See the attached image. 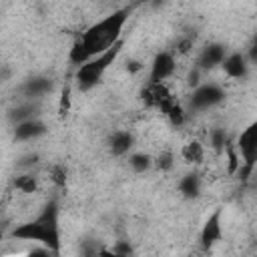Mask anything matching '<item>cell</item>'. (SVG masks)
Here are the masks:
<instances>
[{"mask_svg":"<svg viewBox=\"0 0 257 257\" xmlns=\"http://www.w3.org/2000/svg\"><path fill=\"white\" fill-rule=\"evenodd\" d=\"M50 90H52V80L46 78V76H34V78H28V80L20 86V92H22L28 100L40 98V96L48 94Z\"/></svg>","mask_w":257,"mask_h":257,"instance_id":"cell-12","label":"cell"},{"mask_svg":"<svg viewBox=\"0 0 257 257\" xmlns=\"http://www.w3.org/2000/svg\"><path fill=\"white\" fill-rule=\"evenodd\" d=\"M135 145V137L131 131H114L108 139V149L112 157H122L126 155Z\"/></svg>","mask_w":257,"mask_h":257,"instance_id":"cell-13","label":"cell"},{"mask_svg":"<svg viewBox=\"0 0 257 257\" xmlns=\"http://www.w3.org/2000/svg\"><path fill=\"white\" fill-rule=\"evenodd\" d=\"M108 253H110V255H131V253H133V247L128 245V241H126V243H124V241H118Z\"/></svg>","mask_w":257,"mask_h":257,"instance_id":"cell-24","label":"cell"},{"mask_svg":"<svg viewBox=\"0 0 257 257\" xmlns=\"http://www.w3.org/2000/svg\"><path fill=\"white\" fill-rule=\"evenodd\" d=\"M38 106L34 104V102H24V104H20V106H16V108H12L10 112H8V120L12 122V124H18V122H22V120H28V118H34L38 112Z\"/></svg>","mask_w":257,"mask_h":257,"instance_id":"cell-15","label":"cell"},{"mask_svg":"<svg viewBox=\"0 0 257 257\" xmlns=\"http://www.w3.org/2000/svg\"><path fill=\"white\" fill-rule=\"evenodd\" d=\"M165 116L169 118V122H171L173 126H183V124H185V120H187L185 108L181 106V102H179V100H175V102L169 106V110L165 112Z\"/></svg>","mask_w":257,"mask_h":257,"instance_id":"cell-18","label":"cell"},{"mask_svg":"<svg viewBox=\"0 0 257 257\" xmlns=\"http://www.w3.org/2000/svg\"><path fill=\"white\" fill-rule=\"evenodd\" d=\"M181 157H183L187 163H193V165L203 163V159H205L203 145H201L199 141H191V143H187V145L181 149Z\"/></svg>","mask_w":257,"mask_h":257,"instance_id":"cell-16","label":"cell"},{"mask_svg":"<svg viewBox=\"0 0 257 257\" xmlns=\"http://www.w3.org/2000/svg\"><path fill=\"white\" fill-rule=\"evenodd\" d=\"M10 237L20 239V241H38L46 249H50L52 253H60V231H58V227H48L38 219L14 227Z\"/></svg>","mask_w":257,"mask_h":257,"instance_id":"cell-3","label":"cell"},{"mask_svg":"<svg viewBox=\"0 0 257 257\" xmlns=\"http://www.w3.org/2000/svg\"><path fill=\"white\" fill-rule=\"evenodd\" d=\"M50 179H52L54 185L64 187L66 185V169H64V165H52L50 167Z\"/></svg>","mask_w":257,"mask_h":257,"instance_id":"cell-22","label":"cell"},{"mask_svg":"<svg viewBox=\"0 0 257 257\" xmlns=\"http://www.w3.org/2000/svg\"><path fill=\"white\" fill-rule=\"evenodd\" d=\"M209 139H211V147H213L215 151H223L225 145L229 143V139H227V135H225L223 128H213L211 135H209Z\"/></svg>","mask_w":257,"mask_h":257,"instance_id":"cell-21","label":"cell"},{"mask_svg":"<svg viewBox=\"0 0 257 257\" xmlns=\"http://www.w3.org/2000/svg\"><path fill=\"white\" fill-rule=\"evenodd\" d=\"M153 165L159 169V171H171L173 169V165H175V157H173V153L171 151H163L155 161H153Z\"/></svg>","mask_w":257,"mask_h":257,"instance_id":"cell-20","label":"cell"},{"mask_svg":"<svg viewBox=\"0 0 257 257\" xmlns=\"http://www.w3.org/2000/svg\"><path fill=\"white\" fill-rule=\"evenodd\" d=\"M221 239H223L221 209H215V211L207 217V221H205V225H203V229H201V245H203L205 249H209L211 245L219 243Z\"/></svg>","mask_w":257,"mask_h":257,"instance_id":"cell-8","label":"cell"},{"mask_svg":"<svg viewBox=\"0 0 257 257\" xmlns=\"http://www.w3.org/2000/svg\"><path fill=\"white\" fill-rule=\"evenodd\" d=\"M14 187L18 189V191H22V193H34L36 191V177H32L30 173H26V175H20V177H16L14 179Z\"/></svg>","mask_w":257,"mask_h":257,"instance_id":"cell-19","label":"cell"},{"mask_svg":"<svg viewBox=\"0 0 257 257\" xmlns=\"http://www.w3.org/2000/svg\"><path fill=\"white\" fill-rule=\"evenodd\" d=\"M199 74H201V70H199L197 66H195V68H193V70L189 72V78H187V82H189V86H193V88H195V86L199 84Z\"/></svg>","mask_w":257,"mask_h":257,"instance_id":"cell-26","label":"cell"},{"mask_svg":"<svg viewBox=\"0 0 257 257\" xmlns=\"http://www.w3.org/2000/svg\"><path fill=\"white\" fill-rule=\"evenodd\" d=\"M237 147H239V153H241V159H243L241 163L249 165V167H255V161H257V124L255 122H251L239 135Z\"/></svg>","mask_w":257,"mask_h":257,"instance_id":"cell-6","label":"cell"},{"mask_svg":"<svg viewBox=\"0 0 257 257\" xmlns=\"http://www.w3.org/2000/svg\"><path fill=\"white\" fill-rule=\"evenodd\" d=\"M225 98V92L219 84L207 82V84H197L193 94L189 96V106L191 110H207L215 104H219Z\"/></svg>","mask_w":257,"mask_h":257,"instance_id":"cell-4","label":"cell"},{"mask_svg":"<svg viewBox=\"0 0 257 257\" xmlns=\"http://www.w3.org/2000/svg\"><path fill=\"white\" fill-rule=\"evenodd\" d=\"M223 66V72L229 76V78H245L247 76V70H249V64H247V58L245 54L241 52H231L223 58L221 62Z\"/></svg>","mask_w":257,"mask_h":257,"instance_id":"cell-11","label":"cell"},{"mask_svg":"<svg viewBox=\"0 0 257 257\" xmlns=\"http://www.w3.org/2000/svg\"><path fill=\"white\" fill-rule=\"evenodd\" d=\"M46 131H48L46 124L34 116V118H28V120L14 124V141H32V139L46 135Z\"/></svg>","mask_w":257,"mask_h":257,"instance_id":"cell-10","label":"cell"},{"mask_svg":"<svg viewBox=\"0 0 257 257\" xmlns=\"http://www.w3.org/2000/svg\"><path fill=\"white\" fill-rule=\"evenodd\" d=\"M227 56V48L225 44H219V42H213V44H207L199 58H197V68L199 70H211L215 66H221L223 58Z\"/></svg>","mask_w":257,"mask_h":257,"instance_id":"cell-9","label":"cell"},{"mask_svg":"<svg viewBox=\"0 0 257 257\" xmlns=\"http://www.w3.org/2000/svg\"><path fill=\"white\" fill-rule=\"evenodd\" d=\"M70 110V88L64 86L62 92H60V104H58V112L64 116L66 112Z\"/></svg>","mask_w":257,"mask_h":257,"instance_id":"cell-23","label":"cell"},{"mask_svg":"<svg viewBox=\"0 0 257 257\" xmlns=\"http://www.w3.org/2000/svg\"><path fill=\"white\" fill-rule=\"evenodd\" d=\"M128 14H131V8L128 6H122L118 10H114L112 14L104 16L102 20L94 22L92 26H88L72 44L70 48V62L80 66L82 62H86L88 58L104 52L106 48H110L114 42L120 40V34H122V28L128 20Z\"/></svg>","mask_w":257,"mask_h":257,"instance_id":"cell-1","label":"cell"},{"mask_svg":"<svg viewBox=\"0 0 257 257\" xmlns=\"http://www.w3.org/2000/svg\"><path fill=\"white\" fill-rule=\"evenodd\" d=\"M191 48H193V40H191V38H185V40H181V42L177 44V50H179L181 54H187Z\"/></svg>","mask_w":257,"mask_h":257,"instance_id":"cell-25","label":"cell"},{"mask_svg":"<svg viewBox=\"0 0 257 257\" xmlns=\"http://www.w3.org/2000/svg\"><path fill=\"white\" fill-rule=\"evenodd\" d=\"M175 58L171 52L163 50L159 54H155L153 64H151V74H149V82H165L169 76H173L175 72Z\"/></svg>","mask_w":257,"mask_h":257,"instance_id":"cell-7","label":"cell"},{"mask_svg":"<svg viewBox=\"0 0 257 257\" xmlns=\"http://www.w3.org/2000/svg\"><path fill=\"white\" fill-rule=\"evenodd\" d=\"M179 191L185 199H197L201 193V177L197 173H187L179 181Z\"/></svg>","mask_w":257,"mask_h":257,"instance_id":"cell-14","label":"cell"},{"mask_svg":"<svg viewBox=\"0 0 257 257\" xmlns=\"http://www.w3.org/2000/svg\"><path fill=\"white\" fill-rule=\"evenodd\" d=\"M128 165L133 167L135 173H145L153 167V159L147 153H135V155L128 157Z\"/></svg>","mask_w":257,"mask_h":257,"instance_id":"cell-17","label":"cell"},{"mask_svg":"<svg viewBox=\"0 0 257 257\" xmlns=\"http://www.w3.org/2000/svg\"><path fill=\"white\" fill-rule=\"evenodd\" d=\"M128 68H131V70H139L141 66H139V62H131V64H128Z\"/></svg>","mask_w":257,"mask_h":257,"instance_id":"cell-27","label":"cell"},{"mask_svg":"<svg viewBox=\"0 0 257 257\" xmlns=\"http://www.w3.org/2000/svg\"><path fill=\"white\" fill-rule=\"evenodd\" d=\"M141 98L147 106L159 108L163 114L169 110V106L175 102L173 92L165 86V82H147V86L141 90Z\"/></svg>","mask_w":257,"mask_h":257,"instance_id":"cell-5","label":"cell"},{"mask_svg":"<svg viewBox=\"0 0 257 257\" xmlns=\"http://www.w3.org/2000/svg\"><path fill=\"white\" fill-rule=\"evenodd\" d=\"M120 50H122V38L118 42H114L110 48H106L104 52H100V54L88 58L86 62H82L78 66V70H76V84H78V88L80 90L94 88L100 82L102 74L108 70V66L116 60V56L120 54Z\"/></svg>","mask_w":257,"mask_h":257,"instance_id":"cell-2","label":"cell"}]
</instances>
